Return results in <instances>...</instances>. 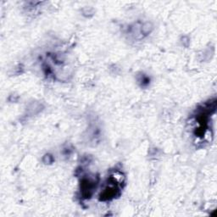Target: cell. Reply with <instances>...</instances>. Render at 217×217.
Listing matches in <instances>:
<instances>
[{"label": "cell", "mask_w": 217, "mask_h": 217, "mask_svg": "<svg viewBox=\"0 0 217 217\" xmlns=\"http://www.w3.org/2000/svg\"><path fill=\"white\" fill-rule=\"evenodd\" d=\"M153 26L152 25V23L150 22H145L142 26V28H141V32L144 34V35H148L149 34L150 32L153 31Z\"/></svg>", "instance_id": "obj_1"}]
</instances>
